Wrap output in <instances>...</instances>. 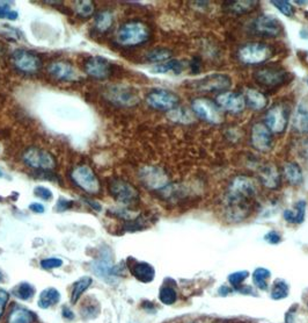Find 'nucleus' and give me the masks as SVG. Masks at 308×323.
<instances>
[{"mask_svg":"<svg viewBox=\"0 0 308 323\" xmlns=\"http://www.w3.org/2000/svg\"><path fill=\"white\" fill-rule=\"evenodd\" d=\"M257 187L252 178L238 176L229 184L225 196V212L229 221H241L249 215Z\"/></svg>","mask_w":308,"mask_h":323,"instance_id":"f257e3e1","label":"nucleus"},{"mask_svg":"<svg viewBox=\"0 0 308 323\" xmlns=\"http://www.w3.org/2000/svg\"><path fill=\"white\" fill-rule=\"evenodd\" d=\"M150 36L151 32L145 24L140 21H129L118 29L116 40L121 46L136 47L147 42Z\"/></svg>","mask_w":308,"mask_h":323,"instance_id":"f03ea898","label":"nucleus"},{"mask_svg":"<svg viewBox=\"0 0 308 323\" xmlns=\"http://www.w3.org/2000/svg\"><path fill=\"white\" fill-rule=\"evenodd\" d=\"M239 60L247 65H257L270 60L272 49L265 43H248L240 48Z\"/></svg>","mask_w":308,"mask_h":323,"instance_id":"7ed1b4c3","label":"nucleus"},{"mask_svg":"<svg viewBox=\"0 0 308 323\" xmlns=\"http://www.w3.org/2000/svg\"><path fill=\"white\" fill-rule=\"evenodd\" d=\"M71 179L76 185L88 194H99L101 191L96 174L88 165H78L71 172Z\"/></svg>","mask_w":308,"mask_h":323,"instance_id":"20e7f679","label":"nucleus"},{"mask_svg":"<svg viewBox=\"0 0 308 323\" xmlns=\"http://www.w3.org/2000/svg\"><path fill=\"white\" fill-rule=\"evenodd\" d=\"M198 92H225L232 86V79L224 73H211L194 80L189 85Z\"/></svg>","mask_w":308,"mask_h":323,"instance_id":"39448f33","label":"nucleus"},{"mask_svg":"<svg viewBox=\"0 0 308 323\" xmlns=\"http://www.w3.org/2000/svg\"><path fill=\"white\" fill-rule=\"evenodd\" d=\"M109 191L112 198L124 206L135 205L139 200V193L136 187L123 179H113L109 184Z\"/></svg>","mask_w":308,"mask_h":323,"instance_id":"423d86ee","label":"nucleus"},{"mask_svg":"<svg viewBox=\"0 0 308 323\" xmlns=\"http://www.w3.org/2000/svg\"><path fill=\"white\" fill-rule=\"evenodd\" d=\"M22 157L28 166L37 170H53L56 166V161L53 155L37 147L28 148Z\"/></svg>","mask_w":308,"mask_h":323,"instance_id":"0eeeda50","label":"nucleus"},{"mask_svg":"<svg viewBox=\"0 0 308 323\" xmlns=\"http://www.w3.org/2000/svg\"><path fill=\"white\" fill-rule=\"evenodd\" d=\"M191 108L198 118L209 124L218 125L223 121L222 112L218 105H216V102H213L212 100L205 98L195 99L191 104Z\"/></svg>","mask_w":308,"mask_h":323,"instance_id":"6e6552de","label":"nucleus"},{"mask_svg":"<svg viewBox=\"0 0 308 323\" xmlns=\"http://www.w3.org/2000/svg\"><path fill=\"white\" fill-rule=\"evenodd\" d=\"M287 72L281 70L280 67H263L256 71L252 78L258 85L265 87V89H275L287 80Z\"/></svg>","mask_w":308,"mask_h":323,"instance_id":"1a4fd4ad","label":"nucleus"},{"mask_svg":"<svg viewBox=\"0 0 308 323\" xmlns=\"http://www.w3.org/2000/svg\"><path fill=\"white\" fill-rule=\"evenodd\" d=\"M146 102L158 111H173L180 102V98L167 90H153L146 97Z\"/></svg>","mask_w":308,"mask_h":323,"instance_id":"9d476101","label":"nucleus"},{"mask_svg":"<svg viewBox=\"0 0 308 323\" xmlns=\"http://www.w3.org/2000/svg\"><path fill=\"white\" fill-rule=\"evenodd\" d=\"M283 32V24L275 15L264 14L254 21V33L258 36L276 37Z\"/></svg>","mask_w":308,"mask_h":323,"instance_id":"9b49d317","label":"nucleus"},{"mask_svg":"<svg viewBox=\"0 0 308 323\" xmlns=\"http://www.w3.org/2000/svg\"><path fill=\"white\" fill-rule=\"evenodd\" d=\"M288 124V112L284 105L277 104L269 109L265 115V126L272 133L280 134L285 131Z\"/></svg>","mask_w":308,"mask_h":323,"instance_id":"f8f14e48","label":"nucleus"},{"mask_svg":"<svg viewBox=\"0 0 308 323\" xmlns=\"http://www.w3.org/2000/svg\"><path fill=\"white\" fill-rule=\"evenodd\" d=\"M139 177L142 184L151 190H164L169 183V178L166 172L158 166L142 167Z\"/></svg>","mask_w":308,"mask_h":323,"instance_id":"ddd939ff","label":"nucleus"},{"mask_svg":"<svg viewBox=\"0 0 308 323\" xmlns=\"http://www.w3.org/2000/svg\"><path fill=\"white\" fill-rule=\"evenodd\" d=\"M12 62L16 69L26 73H35L42 65L38 56L25 49L15 50L12 55Z\"/></svg>","mask_w":308,"mask_h":323,"instance_id":"4468645a","label":"nucleus"},{"mask_svg":"<svg viewBox=\"0 0 308 323\" xmlns=\"http://www.w3.org/2000/svg\"><path fill=\"white\" fill-rule=\"evenodd\" d=\"M217 105L224 111L238 114L246 107V101L242 95L236 92H224L217 97Z\"/></svg>","mask_w":308,"mask_h":323,"instance_id":"2eb2a0df","label":"nucleus"},{"mask_svg":"<svg viewBox=\"0 0 308 323\" xmlns=\"http://www.w3.org/2000/svg\"><path fill=\"white\" fill-rule=\"evenodd\" d=\"M252 147L256 150L262 151H269L272 148V136L271 131L269 130L267 126L261 122H257L252 126Z\"/></svg>","mask_w":308,"mask_h":323,"instance_id":"dca6fc26","label":"nucleus"},{"mask_svg":"<svg viewBox=\"0 0 308 323\" xmlns=\"http://www.w3.org/2000/svg\"><path fill=\"white\" fill-rule=\"evenodd\" d=\"M92 270L100 279L105 280L108 284L113 283V279L116 278V272H117L108 255H102L99 259L94 260L92 263Z\"/></svg>","mask_w":308,"mask_h":323,"instance_id":"f3484780","label":"nucleus"},{"mask_svg":"<svg viewBox=\"0 0 308 323\" xmlns=\"http://www.w3.org/2000/svg\"><path fill=\"white\" fill-rule=\"evenodd\" d=\"M84 69L87 75L96 79H105L110 75V63L103 57H89L84 64Z\"/></svg>","mask_w":308,"mask_h":323,"instance_id":"a211bd4d","label":"nucleus"},{"mask_svg":"<svg viewBox=\"0 0 308 323\" xmlns=\"http://www.w3.org/2000/svg\"><path fill=\"white\" fill-rule=\"evenodd\" d=\"M48 72L55 79L60 82H72L78 78V72L71 64L66 62H54L48 66Z\"/></svg>","mask_w":308,"mask_h":323,"instance_id":"6ab92c4d","label":"nucleus"},{"mask_svg":"<svg viewBox=\"0 0 308 323\" xmlns=\"http://www.w3.org/2000/svg\"><path fill=\"white\" fill-rule=\"evenodd\" d=\"M108 97L112 102L122 106H134L139 102V97L131 90L122 86H115L108 91Z\"/></svg>","mask_w":308,"mask_h":323,"instance_id":"aec40b11","label":"nucleus"},{"mask_svg":"<svg viewBox=\"0 0 308 323\" xmlns=\"http://www.w3.org/2000/svg\"><path fill=\"white\" fill-rule=\"evenodd\" d=\"M259 178L261 183L268 189L275 190L280 185V174L274 164H265L259 169Z\"/></svg>","mask_w":308,"mask_h":323,"instance_id":"412c9836","label":"nucleus"},{"mask_svg":"<svg viewBox=\"0 0 308 323\" xmlns=\"http://www.w3.org/2000/svg\"><path fill=\"white\" fill-rule=\"evenodd\" d=\"M130 270L136 279L141 283H151L154 279L155 271L153 266L145 261H135L132 265H130Z\"/></svg>","mask_w":308,"mask_h":323,"instance_id":"4be33fe9","label":"nucleus"},{"mask_svg":"<svg viewBox=\"0 0 308 323\" xmlns=\"http://www.w3.org/2000/svg\"><path fill=\"white\" fill-rule=\"evenodd\" d=\"M243 98H245V101L248 105V107L254 109V111H261V109H264L265 106L268 105L267 97L262 92L254 89L246 90Z\"/></svg>","mask_w":308,"mask_h":323,"instance_id":"5701e85b","label":"nucleus"},{"mask_svg":"<svg viewBox=\"0 0 308 323\" xmlns=\"http://www.w3.org/2000/svg\"><path fill=\"white\" fill-rule=\"evenodd\" d=\"M306 207L307 203L304 200L298 201L296 205L293 206V208L286 209L284 212V219L286 220L288 224H294L299 225L303 224L305 220V215H306Z\"/></svg>","mask_w":308,"mask_h":323,"instance_id":"b1692460","label":"nucleus"},{"mask_svg":"<svg viewBox=\"0 0 308 323\" xmlns=\"http://www.w3.org/2000/svg\"><path fill=\"white\" fill-rule=\"evenodd\" d=\"M36 321V316L28 309L22 307H15L9 313L7 323H34Z\"/></svg>","mask_w":308,"mask_h":323,"instance_id":"393cba45","label":"nucleus"},{"mask_svg":"<svg viewBox=\"0 0 308 323\" xmlns=\"http://www.w3.org/2000/svg\"><path fill=\"white\" fill-rule=\"evenodd\" d=\"M60 300V293L58 290L54 289V287H49V289L44 290L41 293L40 298H38L37 305L42 309H48L50 307L57 305Z\"/></svg>","mask_w":308,"mask_h":323,"instance_id":"a878e982","label":"nucleus"},{"mask_svg":"<svg viewBox=\"0 0 308 323\" xmlns=\"http://www.w3.org/2000/svg\"><path fill=\"white\" fill-rule=\"evenodd\" d=\"M284 174L287 182L292 185H300L303 182V171L296 163H286L284 165Z\"/></svg>","mask_w":308,"mask_h":323,"instance_id":"bb28decb","label":"nucleus"},{"mask_svg":"<svg viewBox=\"0 0 308 323\" xmlns=\"http://www.w3.org/2000/svg\"><path fill=\"white\" fill-rule=\"evenodd\" d=\"M93 279L90 277H83L79 280H77L73 284L72 289V294H71V302L77 303L78 300L81 298V295L89 289V286L92 285Z\"/></svg>","mask_w":308,"mask_h":323,"instance_id":"cd10ccee","label":"nucleus"},{"mask_svg":"<svg viewBox=\"0 0 308 323\" xmlns=\"http://www.w3.org/2000/svg\"><path fill=\"white\" fill-rule=\"evenodd\" d=\"M113 15L110 11H102L99 12L95 17L94 26H95L96 31L99 33H106L108 29L112 26Z\"/></svg>","mask_w":308,"mask_h":323,"instance_id":"c85d7f7f","label":"nucleus"},{"mask_svg":"<svg viewBox=\"0 0 308 323\" xmlns=\"http://www.w3.org/2000/svg\"><path fill=\"white\" fill-rule=\"evenodd\" d=\"M293 128L297 131L308 134V109L299 107L293 119Z\"/></svg>","mask_w":308,"mask_h":323,"instance_id":"c756f323","label":"nucleus"},{"mask_svg":"<svg viewBox=\"0 0 308 323\" xmlns=\"http://www.w3.org/2000/svg\"><path fill=\"white\" fill-rule=\"evenodd\" d=\"M257 1H231L227 4V9L233 14H246V13L252 11Z\"/></svg>","mask_w":308,"mask_h":323,"instance_id":"7c9ffc66","label":"nucleus"},{"mask_svg":"<svg viewBox=\"0 0 308 323\" xmlns=\"http://www.w3.org/2000/svg\"><path fill=\"white\" fill-rule=\"evenodd\" d=\"M183 69L182 63L178 62L176 60H169L167 62L159 63L157 65L152 67V71L154 73H167L169 71H174L175 73H180Z\"/></svg>","mask_w":308,"mask_h":323,"instance_id":"2f4dec72","label":"nucleus"},{"mask_svg":"<svg viewBox=\"0 0 308 323\" xmlns=\"http://www.w3.org/2000/svg\"><path fill=\"white\" fill-rule=\"evenodd\" d=\"M73 9L78 17L89 18L94 14L95 5H94V2L88 1V0H84V1H74Z\"/></svg>","mask_w":308,"mask_h":323,"instance_id":"473e14b6","label":"nucleus"},{"mask_svg":"<svg viewBox=\"0 0 308 323\" xmlns=\"http://www.w3.org/2000/svg\"><path fill=\"white\" fill-rule=\"evenodd\" d=\"M271 277V272L264 267H257L252 273V280L255 286L259 290H268V279Z\"/></svg>","mask_w":308,"mask_h":323,"instance_id":"72a5a7b5","label":"nucleus"},{"mask_svg":"<svg viewBox=\"0 0 308 323\" xmlns=\"http://www.w3.org/2000/svg\"><path fill=\"white\" fill-rule=\"evenodd\" d=\"M171 57V51L166 48H155L152 49L146 54V58L147 61L153 63H161V62H167L168 60Z\"/></svg>","mask_w":308,"mask_h":323,"instance_id":"f704fd0d","label":"nucleus"},{"mask_svg":"<svg viewBox=\"0 0 308 323\" xmlns=\"http://www.w3.org/2000/svg\"><path fill=\"white\" fill-rule=\"evenodd\" d=\"M288 285L284 280L277 279L272 285V290H271V298L275 300H280L286 298L288 295Z\"/></svg>","mask_w":308,"mask_h":323,"instance_id":"c9c22d12","label":"nucleus"},{"mask_svg":"<svg viewBox=\"0 0 308 323\" xmlns=\"http://www.w3.org/2000/svg\"><path fill=\"white\" fill-rule=\"evenodd\" d=\"M159 299L165 305H173L177 300V293L173 287L164 286L159 293Z\"/></svg>","mask_w":308,"mask_h":323,"instance_id":"e433bc0d","label":"nucleus"},{"mask_svg":"<svg viewBox=\"0 0 308 323\" xmlns=\"http://www.w3.org/2000/svg\"><path fill=\"white\" fill-rule=\"evenodd\" d=\"M35 287L28 283H22L16 287L15 294L21 300H30L35 295Z\"/></svg>","mask_w":308,"mask_h":323,"instance_id":"4c0bfd02","label":"nucleus"},{"mask_svg":"<svg viewBox=\"0 0 308 323\" xmlns=\"http://www.w3.org/2000/svg\"><path fill=\"white\" fill-rule=\"evenodd\" d=\"M169 118L173 121L184 122V124H187V122L190 121L191 116L189 114V112L184 111L183 108H174L173 111H170L169 113Z\"/></svg>","mask_w":308,"mask_h":323,"instance_id":"58836bf2","label":"nucleus"},{"mask_svg":"<svg viewBox=\"0 0 308 323\" xmlns=\"http://www.w3.org/2000/svg\"><path fill=\"white\" fill-rule=\"evenodd\" d=\"M249 276L248 271H239V272H234L228 276V282L233 287L238 289V287L241 286V284L247 279Z\"/></svg>","mask_w":308,"mask_h":323,"instance_id":"ea45409f","label":"nucleus"},{"mask_svg":"<svg viewBox=\"0 0 308 323\" xmlns=\"http://www.w3.org/2000/svg\"><path fill=\"white\" fill-rule=\"evenodd\" d=\"M271 4L276 6V8L280 11V13H283L284 15H286V17H292L294 14V8L290 1H285V0L276 1V0H274V1H271Z\"/></svg>","mask_w":308,"mask_h":323,"instance_id":"a19ab883","label":"nucleus"},{"mask_svg":"<svg viewBox=\"0 0 308 323\" xmlns=\"http://www.w3.org/2000/svg\"><path fill=\"white\" fill-rule=\"evenodd\" d=\"M63 265V260L59 259V258H45V259L41 260V266L43 267L45 270H51V269H57V267H60Z\"/></svg>","mask_w":308,"mask_h":323,"instance_id":"79ce46f5","label":"nucleus"},{"mask_svg":"<svg viewBox=\"0 0 308 323\" xmlns=\"http://www.w3.org/2000/svg\"><path fill=\"white\" fill-rule=\"evenodd\" d=\"M35 194H36L38 198L45 200V201L53 199V192L44 186H37L36 189H35Z\"/></svg>","mask_w":308,"mask_h":323,"instance_id":"37998d69","label":"nucleus"},{"mask_svg":"<svg viewBox=\"0 0 308 323\" xmlns=\"http://www.w3.org/2000/svg\"><path fill=\"white\" fill-rule=\"evenodd\" d=\"M8 300H9L8 293L4 290H0V319H1V316L4 315Z\"/></svg>","mask_w":308,"mask_h":323,"instance_id":"c03bdc74","label":"nucleus"},{"mask_svg":"<svg viewBox=\"0 0 308 323\" xmlns=\"http://www.w3.org/2000/svg\"><path fill=\"white\" fill-rule=\"evenodd\" d=\"M264 240H265V242H268V243H270V244H278L281 241V236L280 235V232L271 230V231H269L267 235H265Z\"/></svg>","mask_w":308,"mask_h":323,"instance_id":"a18cd8bd","label":"nucleus"},{"mask_svg":"<svg viewBox=\"0 0 308 323\" xmlns=\"http://www.w3.org/2000/svg\"><path fill=\"white\" fill-rule=\"evenodd\" d=\"M13 9L9 8V5L7 2H0V19L2 18H9Z\"/></svg>","mask_w":308,"mask_h":323,"instance_id":"49530a36","label":"nucleus"},{"mask_svg":"<svg viewBox=\"0 0 308 323\" xmlns=\"http://www.w3.org/2000/svg\"><path fill=\"white\" fill-rule=\"evenodd\" d=\"M72 206H73V202L69 201V200H66V199H59L57 202V209L59 212L66 211V209L71 208Z\"/></svg>","mask_w":308,"mask_h":323,"instance_id":"de8ad7c7","label":"nucleus"},{"mask_svg":"<svg viewBox=\"0 0 308 323\" xmlns=\"http://www.w3.org/2000/svg\"><path fill=\"white\" fill-rule=\"evenodd\" d=\"M29 209L34 213H40V214L41 213H44V206L41 205V203H37V202L31 203V205L29 206Z\"/></svg>","mask_w":308,"mask_h":323,"instance_id":"09e8293b","label":"nucleus"},{"mask_svg":"<svg viewBox=\"0 0 308 323\" xmlns=\"http://www.w3.org/2000/svg\"><path fill=\"white\" fill-rule=\"evenodd\" d=\"M63 316H64L65 319H67V320H72V319H74L73 312L71 311V309L69 308V307H64V308H63Z\"/></svg>","mask_w":308,"mask_h":323,"instance_id":"8fccbe9b","label":"nucleus"},{"mask_svg":"<svg viewBox=\"0 0 308 323\" xmlns=\"http://www.w3.org/2000/svg\"><path fill=\"white\" fill-rule=\"evenodd\" d=\"M231 292H232V290H229L227 286H223L222 289L219 290V293L222 295H227V294H228V293H231Z\"/></svg>","mask_w":308,"mask_h":323,"instance_id":"3c124183","label":"nucleus"},{"mask_svg":"<svg viewBox=\"0 0 308 323\" xmlns=\"http://www.w3.org/2000/svg\"><path fill=\"white\" fill-rule=\"evenodd\" d=\"M86 201L88 202V205L92 206L94 209H96V211H101V206L100 205H97V203H95L94 201H90V200H86Z\"/></svg>","mask_w":308,"mask_h":323,"instance_id":"603ef678","label":"nucleus"},{"mask_svg":"<svg viewBox=\"0 0 308 323\" xmlns=\"http://www.w3.org/2000/svg\"><path fill=\"white\" fill-rule=\"evenodd\" d=\"M297 5H307L308 1H294Z\"/></svg>","mask_w":308,"mask_h":323,"instance_id":"864d4df0","label":"nucleus"},{"mask_svg":"<svg viewBox=\"0 0 308 323\" xmlns=\"http://www.w3.org/2000/svg\"><path fill=\"white\" fill-rule=\"evenodd\" d=\"M4 172H2V170L1 169H0V178H4Z\"/></svg>","mask_w":308,"mask_h":323,"instance_id":"5fc2aeb1","label":"nucleus"},{"mask_svg":"<svg viewBox=\"0 0 308 323\" xmlns=\"http://www.w3.org/2000/svg\"><path fill=\"white\" fill-rule=\"evenodd\" d=\"M307 84H308V80H307Z\"/></svg>","mask_w":308,"mask_h":323,"instance_id":"6e6d98bb","label":"nucleus"}]
</instances>
